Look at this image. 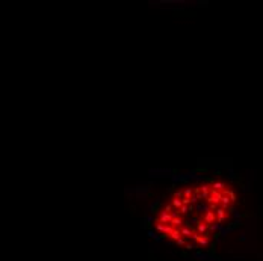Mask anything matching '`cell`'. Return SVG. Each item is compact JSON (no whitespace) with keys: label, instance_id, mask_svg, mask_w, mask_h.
Listing matches in <instances>:
<instances>
[{"label":"cell","instance_id":"cell-9","mask_svg":"<svg viewBox=\"0 0 263 261\" xmlns=\"http://www.w3.org/2000/svg\"><path fill=\"white\" fill-rule=\"evenodd\" d=\"M192 192H194V189H192V187H187V189H185V190H183V198L191 199V198H192Z\"/></svg>","mask_w":263,"mask_h":261},{"label":"cell","instance_id":"cell-11","mask_svg":"<svg viewBox=\"0 0 263 261\" xmlns=\"http://www.w3.org/2000/svg\"><path fill=\"white\" fill-rule=\"evenodd\" d=\"M178 213H181V214H187V213H189V207H187V205H181V208L178 210Z\"/></svg>","mask_w":263,"mask_h":261},{"label":"cell","instance_id":"cell-7","mask_svg":"<svg viewBox=\"0 0 263 261\" xmlns=\"http://www.w3.org/2000/svg\"><path fill=\"white\" fill-rule=\"evenodd\" d=\"M198 189H200V192L204 193V195H210V192H212V186H209V184H201Z\"/></svg>","mask_w":263,"mask_h":261},{"label":"cell","instance_id":"cell-8","mask_svg":"<svg viewBox=\"0 0 263 261\" xmlns=\"http://www.w3.org/2000/svg\"><path fill=\"white\" fill-rule=\"evenodd\" d=\"M170 237L172 238V240H174V242H178V240L181 238V234H180V229H174V231H172V234H171Z\"/></svg>","mask_w":263,"mask_h":261},{"label":"cell","instance_id":"cell-15","mask_svg":"<svg viewBox=\"0 0 263 261\" xmlns=\"http://www.w3.org/2000/svg\"><path fill=\"white\" fill-rule=\"evenodd\" d=\"M197 201H198V198H197V196H192V198H191V204H195Z\"/></svg>","mask_w":263,"mask_h":261},{"label":"cell","instance_id":"cell-3","mask_svg":"<svg viewBox=\"0 0 263 261\" xmlns=\"http://www.w3.org/2000/svg\"><path fill=\"white\" fill-rule=\"evenodd\" d=\"M180 234H181V237H185V238H192L194 234H195V231H192L189 226H181V228H180Z\"/></svg>","mask_w":263,"mask_h":261},{"label":"cell","instance_id":"cell-2","mask_svg":"<svg viewBox=\"0 0 263 261\" xmlns=\"http://www.w3.org/2000/svg\"><path fill=\"white\" fill-rule=\"evenodd\" d=\"M171 220H172L171 213L165 211V210H162L160 213H159V216H157V219H156V223H162V225H171Z\"/></svg>","mask_w":263,"mask_h":261},{"label":"cell","instance_id":"cell-1","mask_svg":"<svg viewBox=\"0 0 263 261\" xmlns=\"http://www.w3.org/2000/svg\"><path fill=\"white\" fill-rule=\"evenodd\" d=\"M201 220H203L204 223H207L209 226H212V223H215L218 219H216V213L212 211L210 208L206 210V213H203V216H201Z\"/></svg>","mask_w":263,"mask_h":261},{"label":"cell","instance_id":"cell-6","mask_svg":"<svg viewBox=\"0 0 263 261\" xmlns=\"http://www.w3.org/2000/svg\"><path fill=\"white\" fill-rule=\"evenodd\" d=\"M181 223H185L181 218H176V219H172V220H171V226H172L174 229H178V228H181Z\"/></svg>","mask_w":263,"mask_h":261},{"label":"cell","instance_id":"cell-10","mask_svg":"<svg viewBox=\"0 0 263 261\" xmlns=\"http://www.w3.org/2000/svg\"><path fill=\"white\" fill-rule=\"evenodd\" d=\"M198 244H200V246H207V244H209V237H201V238L198 240Z\"/></svg>","mask_w":263,"mask_h":261},{"label":"cell","instance_id":"cell-14","mask_svg":"<svg viewBox=\"0 0 263 261\" xmlns=\"http://www.w3.org/2000/svg\"><path fill=\"white\" fill-rule=\"evenodd\" d=\"M163 210H165V211H168V213H170L171 210H172V205H171V202H170V204H166V205H165V208H163Z\"/></svg>","mask_w":263,"mask_h":261},{"label":"cell","instance_id":"cell-12","mask_svg":"<svg viewBox=\"0 0 263 261\" xmlns=\"http://www.w3.org/2000/svg\"><path fill=\"white\" fill-rule=\"evenodd\" d=\"M174 198H183V192H181V190H176V192H174Z\"/></svg>","mask_w":263,"mask_h":261},{"label":"cell","instance_id":"cell-4","mask_svg":"<svg viewBox=\"0 0 263 261\" xmlns=\"http://www.w3.org/2000/svg\"><path fill=\"white\" fill-rule=\"evenodd\" d=\"M212 189L219 190V192H225V183H224V181H215V183L212 184Z\"/></svg>","mask_w":263,"mask_h":261},{"label":"cell","instance_id":"cell-13","mask_svg":"<svg viewBox=\"0 0 263 261\" xmlns=\"http://www.w3.org/2000/svg\"><path fill=\"white\" fill-rule=\"evenodd\" d=\"M177 243L180 244V246H183V244H186V238H185V237H181V238H180V240H178Z\"/></svg>","mask_w":263,"mask_h":261},{"label":"cell","instance_id":"cell-5","mask_svg":"<svg viewBox=\"0 0 263 261\" xmlns=\"http://www.w3.org/2000/svg\"><path fill=\"white\" fill-rule=\"evenodd\" d=\"M171 205H172V208L174 210H180L181 208V198H172L171 199Z\"/></svg>","mask_w":263,"mask_h":261}]
</instances>
